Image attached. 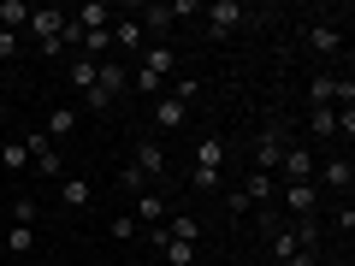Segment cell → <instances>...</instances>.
Returning <instances> with one entry per match:
<instances>
[{"mask_svg":"<svg viewBox=\"0 0 355 266\" xmlns=\"http://www.w3.org/2000/svg\"><path fill=\"white\" fill-rule=\"evenodd\" d=\"M24 154H30V166H36L42 177L60 184V142H53L48 130H30V136H24Z\"/></svg>","mask_w":355,"mask_h":266,"instance_id":"cell-6","label":"cell"},{"mask_svg":"<svg viewBox=\"0 0 355 266\" xmlns=\"http://www.w3.org/2000/svg\"><path fill=\"white\" fill-rule=\"evenodd\" d=\"M95 89H101L107 101L130 95V65H119V60H101V71H95Z\"/></svg>","mask_w":355,"mask_h":266,"instance_id":"cell-13","label":"cell"},{"mask_svg":"<svg viewBox=\"0 0 355 266\" xmlns=\"http://www.w3.org/2000/svg\"><path fill=\"white\" fill-rule=\"evenodd\" d=\"M166 12H172V24H184V18H196V12H202V6H196V0H172Z\"/></svg>","mask_w":355,"mask_h":266,"instance_id":"cell-32","label":"cell"},{"mask_svg":"<svg viewBox=\"0 0 355 266\" xmlns=\"http://www.w3.org/2000/svg\"><path fill=\"white\" fill-rule=\"evenodd\" d=\"M184 125H190V107L172 95H154V130H184Z\"/></svg>","mask_w":355,"mask_h":266,"instance_id":"cell-15","label":"cell"},{"mask_svg":"<svg viewBox=\"0 0 355 266\" xmlns=\"http://www.w3.org/2000/svg\"><path fill=\"white\" fill-rule=\"evenodd\" d=\"M166 237L196 242V249H202V219H196V213H166Z\"/></svg>","mask_w":355,"mask_h":266,"instance_id":"cell-22","label":"cell"},{"mask_svg":"<svg viewBox=\"0 0 355 266\" xmlns=\"http://www.w3.org/2000/svg\"><path fill=\"white\" fill-rule=\"evenodd\" d=\"M142 71H148V77H160V83H166V77H172L178 71V53H172V42H166V48H148V53H142Z\"/></svg>","mask_w":355,"mask_h":266,"instance_id":"cell-20","label":"cell"},{"mask_svg":"<svg viewBox=\"0 0 355 266\" xmlns=\"http://www.w3.org/2000/svg\"><path fill=\"white\" fill-rule=\"evenodd\" d=\"M130 166H137V172L142 177H148V184H160V177H166V148H160V142H137V154H130Z\"/></svg>","mask_w":355,"mask_h":266,"instance_id":"cell-14","label":"cell"},{"mask_svg":"<svg viewBox=\"0 0 355 266\" xmlns=\"http://www.w3.org/2000/svg\"><path fill=\"white\" fill-rule=\"evenodd\" d=\"M343 266H355V260H343Z\"/></svg>","mask_w":355,"mask_h":266,"instance_id":"cell-35","label":"cell"},{"mask_svg":"<svg viewBox=\"0 0 355 266\" xmlns=\"http://www.w3.org/2000/svg\"><path fill=\"white\" fill-rule=\"evenodd\" d=\"M355 101V83L338 71H314L308 77V107H349Z\"/></svg>","mask_w":355,"mask_h":266,"instance_id":"cell-1","label":"cell"},{"mask_svg":"<svg viewBox=\"0 0 355 266\" xmlns=\"http://www.w3.org/2000/svg\"><path fill=\"white\" fill-rule=\"evenodd\" d=\"M95 71H101V60H83V53H71V65H65V83H71L77 95H89V89H95Z\"/></svg>","mask_w":355,"mask_h":266,"instance_id":"cell-18","label":"cell"},{"mask_svg":"<svg viewBox=\"0 0 355 266\" xmlns=\"http://www.w3.org/2000/svg\"><path fill=\"white\" fill-rule=\"evenodd\" d=\"M24 30L36 36V48H48V42H60V30H65V12H60V6H36Z\"/></svg>","mask_w":355,"mask_h":266,"instance_id":"cell-10","label":"cell"},{"mask_svg":"<svg viewBox=\"0 0 355 266\" xmlns=\"http://www.w3.org/2000/svg\"><path fill=\"white\" fill-rule=\"evenodd\" d=\"M36 219H42V202L18 195V202H12V225H36Z\"/></svg>","mask_w":355,"mask_h":266,"instance_id":"cell-29","label":"cell"},{"mask_svg":"<svg viewBox=\"0 0 355 266\" xmlns=\"http://www.w3.org/2000/svg\"><path fill=\"white\" fill-rule=\"evenodd\" d=\"M113 53H125V60H142V53H148V36H142L137 18H119L113 24Z\"/></svg>","mask_w":355,"mask_h":266,"instance_id":"cell-12","label":"cell"},{"mask_svg":"<svg viewBox=\"0 0 355 266\" xmlns=\"http://www.w3.org/2000/svg\"><path fill=\"white\" fill-rule=\"evenodd\" d=\"M279 160H284V130L279 125H266L261 136H254V172H279Z\"/></svg>","mask_w":355,"mask_h":266,"instance_id":"cell-8","label":"cell"},{"mask_svg":"<svg viewBox=\"0 0 355 266\" xmlns=\"http://www.w3.org/2000/svg\"><path fill=\"white\" fill-rule=\"evenodd\" d=\"M65 18H71L77 30H113V12H107L101 0H83V6H71Z\"/></svg>","mask_w":355,"mask_h":266,"instance_id":"cell-17","label":"cell"},{"mask_svg":"<svg viewBox=\"0 0 355 266\" xmlns=\"http://www.w3.org/2000/svg\"><path fill=\"white\" fill-rule=\"evenodd\" d=\"M284 207H291L296 219H314L320 213V190L314 184H284Z\"/></svg>","mask_w":355,"mask_h":266,"instance_id":"cell-16","label":"cell"},{"mask_svg":"<svg viewBox=\"0 0 355 266\" xmlns=\"http://www.w3.org/2000/svg\"><path fill=\"white\" fill-rule=\"evenodd\" d=\"M314 190L320 195H349L355 190V160H349V154H338V160H320V172H314Z\"/></svg>","mask_w":355,"mask_h":266,"instance_id":"cell-3","label":"cell"},{"mask_svg":"<svg viewBox=\"0 0 355 266\" xmlns=\"http://www.w3.org/2000/svg\"><path fill=\"white\" fill-rule=\"evenodd\" d=\"M302 42H308V53H314V60H338V48H343V30L320 18V24H308V30H302Z\"/></svg>","mask_w":355,"mask_h":266,"instance_id":"cell-9","label":"cell"},{"mask_svg":"<svg viewBox=\"0 0 355 266\" xmlns=\"http://www.w3.org/2000/svg\"><path fill=\"white\" fill-rule=\"evenodd\" d=\"M243 202H249V207H266V202H272V195H279V184H272V172H249V184H243Z\"/></svg>","mask_w":355,"mask_h":266,"instance_id":"cell-19","label":"cell"},{"mask_svg":"<svg viewBox=\"0 0 355 266\" xmlns=\"http://www.w3.org/2000/svg\"><path fill=\"white\" fill-rule=\"evenodd\" d=\"M24 166H30V154H24V142H6V148H0V172H24Z\"/></svg>","mask_w":355,"mask_h":266,"instance_id":"cell-26","label":"cell"},{"mask_svg":"<svg viewBox=\"0 0 355 266\" xmlns=\"http://www.w3.org/2000/svg\"><path fill=\"white\" fill-rule=\"evenodd\" d=\"M42 130H48L53 142H60V136H71V130H77V113H71V107H53V113H48V125H42Z\"/></svg>","mask_w":355,"mask_h":266,"instance_id":"cell-25","label":"cell"},{"mask_svg":"<svg viewBox=\"0 0 355 266\" xmlns=\"http://www.w3.org/2000/svg\"><path fill=\"white\" fill-rule=\"evenodd\" d=\"M202 18H207V36H231V30L249 24V6L243 0H214V6H202Z\"/></svg>","mask_w":355,"mask_h":266,"instance_id":"cell-4","label":"cell"},{"mask_svg":"<svg viewBox=\"0 0 355 266\" xmlns=\"http://www.w3.org/2000/svg\"><path fill=\"white\" fill-rule=\"evenodd\" d=\"M119 190H125V195H130V202H137V195H142V190H148V177H142V172H137V166H130V160H125V172H119Z\"/></svg>","mask_w":355,"mask_h":266,"instance_id":"cell-28","label":"cell"},{"mask_svg":"<svg viewBox=\"0 0 355 266\" xmlns=\"http://www.w3.org/2000/svg\"><path fill=\"white\" fill-rule=\"evenodd\" d=\"M6 249H12V254H30V249H36V225H12V231H6Z\"/></svg>","mask_w":355,"mask_h":266,"instance_id":"cell-27","label":"cell"},{"mask_svg":"<svg viewBox=\"0 0 355 266\" xmlns=\"http://www.w3.org/2000/svg\"><path fill=\"white\" fill-rule=\"evenodd\" d=\"M308 136H314V142L338 136V107H308Z\"/></svg>","mask_w":355,"mask_h":266,"instance_id":"cell-23","label":"cell"},{"mask_svg":"<svg viewBox=\"0 0 355 266\" xmlns=\"http://www.w3.org/2000/svg\"><path fill=\"white\" fill-rule=\"evenodd\" d=\"M338 136H343V142L355 136V113H349V107H338Z\"/></svg>","mask_w":355,"mask_h":266,"instance_id":"cell-34","label":"cell"},{"mask_svg":"<svg viewBox=\"0 0 355 266\" xmlns=\"http://www.w3.org/2000/svg\"><path fill=\"white\" fill-rule=\"evenodd\" d=\"M219 166H225V142L207 136L202 148H196V172H190V184H196L202 195H214V190H219Z\"/></svg>","mask_w":355,"mask_h":266,"instance_id":"cell-2","label":"cell"},{"mask_svg":"<svg viewBox=\"0 0 355 266\" xmlns=\"http://www.w3.org/2000/svg\"><path fill=\"white\" fill-rule=\"evenodd\" d=\"M148 242H154V254H160L166 266H196V254H202L196 242H178V237H166V225H154V231H148Z\"/></svg>","mask_w":355,"mask_h":266,"instance_id":"cell-7","label":"cell"},{"mask_svg":"<svg viewBox=\"0 0 355 266\" xmlns=\"http://www.w3.org/2000/svg\"><path fill=\"white\" fill-rule=\"evenodd\" d=\"M166 213H172V202H166L160 190H142L137 202H130V219H137V225H148V231L166 225Z\"/></svg>","mask_w":355,"mask_h":266,"instance_id":"cell-11","label":"cell"},{"mask_svg":"<svg viewBox=\"0 0 355 266\" xmlns=\"http://www.w3.org/2000/svg\"><path fill=\"white\" fill-rule=\"evenodd\" d=\"M6 60H18V36H12V30H0V65H6Z\"/></svg>","mask_w":355,"mask_h":266,"instance_id":"cell-33","label":"cell"},{"mask_svg":"<svg viewBox=\"0 0 355 266\" xmlns=\"http://www.w3.org/2000/svg\"><path fill=\"white\" fill-rule=\"evenodd\" d=\"M196 95H202V77H178V89H172V101H184V107H190Z\"/></svg>","mask_w":355,"mask_h":266,"instance_id":"cell-30","label":"cell"},{"mask_svg":"<svg viewBox=\"0 0 355 266\" xmlns=\"http://www.w3.org/2000/svg\"><path fill=\"white\" fill-rule=\"evenodd\" d=\"M30 12H36L30 0H0V30H12V36H18V30L30 24Z\"/></svg>","mask_w":355,"mask_h":266,"instance_id":"cell-24","label":"cell"},{"mask_svg":"<svg viewBox=\"0 0 355 266\" xmlns=\"http://www.w3.org/2000/svg\"><path fill=\"white\" fill-rule=\"evenodd\" d=\"M60 202L71 207V213H83V207L95 202V184H89V177H65V184H60Z\"/></svg>","mask_w":355,"mask_h":266,"instance_id":"cell-21","label":"cell"},{"mask_svg":"<svg viewBox=\"0 0 355 266\" xmlns=\"http://www.w3.org/2000/svg\"><path fill=\"white\" fill-rule=\"evenodd\" d=\"M279 172H284V184H314V172H320V154H314V148H302V142H284V160H279Z\"/></svg>","mask_w":355,"mask_h":266,"instance_id":"cell-5","label":"cell"},{"mask_svg":"<svg viewBox=\"0 0 355 266\" xmlns=\"http://www.w3.org/2000/svg\"><path fill=\"white\" fill-rule=\"evenodd\" d=\"M107 231H113V242H130V237H137L142 225H137V219H130V213H119V219H113V225H107Z\"/></svg>","mask_w":355,"mask_h":266,"instance_id":"cell-31","label":"cell"}]
</instances>
